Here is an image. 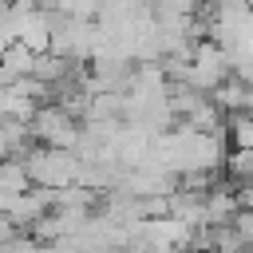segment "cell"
I'll use <instances>...</instances> for the list:
<instances>
[{
    "mask_svg": "<svg viewBox=\"0 0 253 253\" xmlns=\"http://www.w3.org/2000/svg\"><path fill=\"white\" fill-rule=\"evenodd\" d=\"M20 71H36V55H32V47L12 43V47L4 51V79H8V75H20Z\"/></svg>",
    "mask_w": 253,
    "mask_h": 253,
    "instance_id": "1",
    "label": "cell"
},
{
    "mask_svg": "<svg viewBox=\"0 0 253 253\" xmlns=\"http://www.w3.org/2000/svg\"><path fill=\"white\" fill-rule=\"evenodd\" d=\"M237 138L249 146V142H253V123H237Z\"/></svg>",
    "mask_w": 253,
    "mask_h": 253,
    "instance_id": "2",
    "label": "cell"
}]
</instances>
